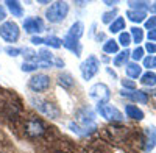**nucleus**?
Segmentation results:
<instances>
[{"mask_svg":"<svg viewBox=\"0 0 156 153\" xmlns=\"http://www.w3.org/2000/svg\"><path fill=\"white\" fill-rule=\"evenodd\" d=\"M117 19V9L114 8L112 11H106V12H103V14H101V22L103 23H112L114 20Z\"/></svg>","mask_w":156,"mask_h":153,"instance_id":"cd10ccee","label":"nucleus"},{"mask_svg":"<svg viewBox=\"0 0 156 153\" xmlns=\"http://www.w3.org/2000/svg\"><path fill=\"white\" fill-rule=\"evenodd\" d=\"M58 81H59V84L64 86V87H72V86L75 84V80H73V76H72L70 73H61V75L58 76Z\"/></svg>","mask_w":156,"mask_h":153,"instance_id":"b1692460","label":"nucleus"},{"mask_svg":"<svg viewBox=\"0 0 156 153\" xmlns=\"http://www.w3.org/2000/svg\"><path fill=\"white\" fill-rule=\"evenodd\" d=\"M145 145H144V150L147 153H150L154 147H156V126L154 125H150L145 128Z\"/></svg>","mask_w":156,"mask_h":153,"instance_id":"9b49d317","label":"nucleus"},{"mask_svg":"<svg viewBox=\"0 0 156 153\" xmlns=\"http://www.w3.org/2000/svg\"><path fill=\"white\" fill-rule=\"evenodd\" d=\"M125 72L128 75V78H140L142 75V66L139 64V62H128V64L125 66Z\"/></svg>","mask_w":156,"mask_h":153,"instance_id":"4468645a","label":"nucleus"},{"mask_svg":"<svg viewBox=\"0 0 156 153\" xmlns=\"http://www.w3.org/2000/svg\"><path fill=\"white\" fill-rule=\"evenodd\" d=\"M25 131H27L30 136H42L45 133V126L41 120L30 119L27 123H25Z\"/></svg>","mask_w":156,"mask_h":153,"instance_id":"1a4fd4ad","label":"nucleus"},{"mask_svg":"<svg viewBox=\"0 0 156 153\" xmlns=\"http://www.w3.org/2000/svg\"><path fill=\"white\" fill-rule=\"evenodd\" d=\"M61 41H62V45L67 50H70L72 53H75V56L81 55V42L78 39H72V37H69V36H64Z\"/></svg>","mask_w":156,"mask_h":153,"instance_id":"f8f14e48","label":"nucleus"},{"mask_svg":"<svg viewBox=\"0 0 156 153\" xmlns=\"http://www.w3.org/2000/svg\"><path fill=\"white\" fill-rule=\"evenodd\" d=\"M23 30L33 34V36H37L39 33H42L45 30V25H44V20L41 17H25L23 19V23H22Z\"/></svg>","mask_w":156,"mask_h":153,"instance_id":"6e6552de","label":"nucleus"},{"mask_svg":"<svg viewBox=\"0 0 156 153\" xmlns=\"http://www.w3.org/2000/svg\"><path fill=\"white\" fill-rule=\"evenodd\" d=\"M129 34H131L133 41H134L137 45L142 42V39H144V30L139 28V27H133V28H131V31H129Z\"/></svg>","mask_w":156,"mask_h":153,"instance_id":"bb28decb","label":"nucleus"},{"mask_svg":"<svg viewBox=\"0 0 156 153\" xmlns=\"http://www.w3.org/2000/svg\"><path fill=\"white\" fill-rule=\"evenodd\" d=\"M140 84H142V86H150V87H153V86L156 84V73L151 72V70L142 73V75H140Z\"/></svg>","mask_w":156,"mask_h":153,"instance_id":"aec40b11","label":"nucleus"},{"mask_svg":"<svg viewBox=\"0 0 156 153\" xmlns=\"http://www.w3.org/2000/svg\"><path fill=\"white\" fill-rule=\"evenodd\" d=\"M129 9H136V11H144L145 8L148 9L150 2H128Z\"/></svg>","mask_w":156,"mask_h":153,"instance_id":"c85d7f7f","label":"nucleus"},{"mask_svg":"<svg viewBox=\"0 0 156 153\" xmlns=\"http://www.w3.org/2000/svg\"><path fill=\"white\" fill-rule=\"evenodd\" d=\"M126 17L134 22V23H142L147 20V12L145 11H136V9H128L126 11Z\"/></svg>","mask_w":156,"mask_h":153,"instance_id":"a211bd4d","label":"nucleus"},{"mask_svg":"<svg viewBox=\"0 0 156 153\" xmlns=\"http://www.w3.org/2000/svg\"><path fill=\"white\" fill-rule=\"evenodd\" d=\"M97 111H98V114H100L103 119H106V120H109V122H122V120H123L122 111L117 109V108L112 106V105H108V103H105V105H97Z\"/></svg>","mask_w":156,"mask_h":153,"instance_id":"39448f33","label":"nucleus"},{"mask_svg":"<svg viewBox=\"0 0 156 153\" xmlns=\"http://www.w3.org/2000/svg\"><path fill=\"white\" fill-rule=\"evenodd\" d=\"M44 44L51 47V48H59L62 45V41L56 36H47V37H44Z\"/></svg>","mask_w":156,"mask_h":153,"instance_id":"393cba45","label":"nucleus"},{"mask_svg":"<svg viewBox=\"0 0 156 153\" xmlns=\"http://www.w3.org/2000/svg\"><path fill=\"white\" fill-rule=\"evenodd\" d=\"M5 5H6L8 11H9L14 17H22V16H23V8H22L20 2H17V0H6Z\"/></svg>","mask_w":156,"mask_h":153,"instance_id":"2eb2a0df","label":"nucleus"},{"mask_svg":"<svg viewBox=\"0 0 156 153\" xmlns=\"http://www.w3.org/2000/svg\"><path fill=\"white\" fill-rule=\"evenodd\" d=\"M22 72H33V70H36L37 69V64L36 62H25L23 61V64H22Z\"/></svg>","mask_w":156,"mask_h":153,"instance_id":"473e14b6","label":"nucleus"},{"mask_svg":"<svg viewBox=\"0 0 156 153\" xmlns=\"http://www.w3.org/2000/svg\"><path fill=\"white\" fill-rule=\"evenodd\" d=\"M122 86H123V89H126V91H134L136 89V83L133 80H129V78L122 80Z\"/></svg>","mask_w":156,"mask_h":153,"instance_id":"72a5a7b5","label":"nucleus"},{"mask_svg":"<svg viewBox=\"0 0 156 153\" xmlns=\"http://www.w3.org/2000/svg\"><path fill=\"white\" fill-rule=\"evenodd\" d=\"M31 44H33V45H41V44H44V37H41V36H31Z\"/></svg>","mask_w":156,"mask_h":153,"instance_id":"e433bc0d","label":"nucleus"},{"mask_svg":"<svg viewBox=\"0 0 156 153\" xmlns=\"http://www.w3.org/2000/svg\"><path fill=\"white\" fill-rule=\"evenodd\" d=\"M20 55L23 56L25 62H36V59H37V53L34 52L33 48H30V47L22 48V53Z\"/></svg>","mask_w":156,"mask_h":153,"instance_id":"5701e85b","label":"nucleus"},{"mask_svg":"<svg viewBox=\"0 0 156 153\" xmlns=\"http://www.w3.org/2000/svg\"><path fill=\"white\" fill-rule=\"evenodd\" d=\"M115 3H117V2H105L106 6H112V5H115Z\"/></svg>","mask_w":156,"mask_h":153,"instance_id":"c03bdc74","label":"nucleus"},{"mask_svg":"<svg viewBox=\"0 0 156 153\" xmlns=\"http://www.w3.org/2000/svg\"><path fill=\"white\" fill-rule=\"evenodd\" d=\"M126 27V22L123 17H117L111 25H109V31L111 33H122V30H125Z\"/></svg>","mask_w":156,"mask_h":153,"instance_id":"412c9836","label":"nucleus"},{"mask_svg":"<svg viewBox=\"0 0 156 153\" xmlns=\"http://www.w3.org/2000/svg\"><path fill=\"white\" fill-rule=\"evenodd\" d=\"M151 69H156V56H153V61H151Z\"/></svg>","mask_w":156,"mask_h":153,"instance_id":"37998d69","label":"nucleus"},{"mask_svg":"<svg viewBox=\"0 0 156 153\" xmlns=\"http://www.w3.org/2000/svg\"><path fill=\"white\" fill-rule=\"evenodd\" d=\"M103 52L105 53H119V42L114 41V39H108L105 44H103Z\"/></svg>","mask_w":156,"mask_h":153,"instance_id":"4be33fe9","label":"nucleus"},{"mask_svg":"<svg viewBox=\"0 0 156 153\" xmlns=\"http://www.w3.org/2000/svg\"><path fill=\"white\" fill-rule=\"evenodd\" d=\"M125 114L128 117H131L134 120H142L144 119V111L140 108H137L136 105H126L125 106Z\"/></svg>","mask_w":156,"mask_h":153,"instance_id":"6ab92c4d","label":"nucleus"},{"mask_svg":"<svg viewBox=\"0 0 156 153\" xmlns=\"http://www.w3.org/2000/svg\"><path fill=\"white\" fill-rule=\"evenodd\" d=\"M37 61H45V62H53V53L47 48H41L37 53Z\"/></svg>","mask_w":156,"mask_h":153,"instance_id":"a878e982","label":"nucleus"},{"mask_svg":"<svg viewBox=\"0 0 156 153\" xmlns=\"http://www.w3.org/2000/svg\"><path fill=\"white\" fill-rule=\"evenodd\" d=\"M83 34H84V23L81 20H76V22L72 23V27H70V30H69V33L66 36L72 37V39H78V41H80V37Z\"/></svg>","mask_w":156,"mask_h":153,"instance_id":"ddd939ff","label":"nucleus"},{"mask_svg":"<svg viewBox=\"0 0 156 153\" xmlns=\"http://www.w3.org/2000/svg\"><path fill=\"white\" fill-rule=\"evenodd\" d=\"M31 103L36 106V109H37L39 112H42L44 116H48L50 119H58V117H59V109H58L53 103H50V101L31 98Z\"/></svg>","mask_w":156,"mask_h":153,"instance_id":"0eeeda50","label":"nucleus"},{"mask_svg":"<svg viewBox=\"0 0 156 153\" xmlns=\"http://www.w3.org/2000/svg\"><path fill=\"white\" fill-rule=\"evenodd\" d=\"M20 36V30L19 25L12 20H5L0 25V37L5 42H16Z\"/></svg>","mask_w":156,"mask_h":153,"instance_id":"f03ea898","label":"nucleus"},{"mask_svg":"<svg viewBox=\"0 0 156 153\" xmlns=\"http://www.w3.org/2000/svg\"><path fill=\"white\" fill-rule=\"evenodd\" d=\"M69 128L73 131V133H76V134H80V136H87V134H90L94 130H95V125H84V126H80L78 123H73V122H70L69 123Z\"/></svg>","mask_w":156,"mask_h":153,"instance_id":"f3484780","label":"nucleus"},{"mask_svg":"<svg viewBox=\"0 0 156 153\" xmlns=\"http://www.w3.org/2000/svg\"><path fill=\"white\" fill-rule=\"evenodd\" d=\"M147 37H148V42H154L156 41V28L154 30H150L148 34H147Z\"/></svg>","mask_w":156,"mask_h":153,"instance_id":"4c0bfd02","label":"nucleus"},{"mask_svg":"<svg viewBox=\"0 0 156 153\" xmlns=\"http://www.w3.org/2000/svg\"><path fill=\"white\" fill-rule=\"evenodd\" d=\"M69 14V3L67 2H55L45 9V19L50 23H61Z\"/></svg>","mask_w":156,"mask_h":153,"instance_id":"f257e3e1","label":"nucleus"},{"mask_svg":"<svg viewBox=\"0 0 156 153\" xmlns=\"http://www.w3.org/2000/svg\"><path fill=\"white\" fill-rule=\"evenodd\" d=\"M144 23H145V28H147L148 31H150V30H154V28H156V14L151 16V17H148Z\"/></svg>","mask_w":156,"mask_h":153,"instance_id":"f704fd0d","label":"nucleus"},{"mask_svg":"<svg viewBox=\"0 0 156 153\" xmlns=\"http://www.w3.org/2000/svg\"><path fill=\"white\" fill-rule=\"evenodd\" d=\"M120 95L122 97H126V98H131L133 101H137V103H140V105H145L147 101H148V95H147V92H144V91H126V89H123V91L120 92Z\"/></svg>","mask_w":156,"mask_h":153,"instance_id":"9d476101","label":"nucleus"},{"mask_svg":"<svg viewBox=\"0 0 156 153\" xmlns=\"http://www.w3.org/2000/svg\"><path fill=\"white\" fill-rule=\"evenodd\" d=\"M89 97L97 101V105H105L111 97V89L105 83H95L89 87Z\"/></svg>","mask_w":156,"mask_h":153,"instance_id":"7ed1b4c3","label":"nucleus"},{"mask_svg":"<svg viewBox=\"0 0 156 153\" xmlns=\"http://www.w3.org/2000/svg\"><path fill=\"white\" fill-rule=\"evenodd\" d=\"M144 50H147L150 55H153V53H156V44H154V42H147Z\"/></svg>","mask_w":156,"mask_h":153,"instance_id":"c9c22d12","label":"nucleus"},{"mask_svg":"<svg viewBox=\"0 0 156 153\" xmlns=\"http://www.w3.org/2000/svg\"><path fill=\"white\" fill-rule=\"evenodd\" d=\"M5 52H6V55L8 56H19L20 53H22V48H19V47H12V45H8V47H5Z\"/></svg>","mask_w":156,"mask_h":153,"instance_id":"2f4dec72","label":"nucleus"},{"mask_svg":"<svg viewBox=\"0 0 156 153\" xmlns=\"http://www.w3.org/2000/svg\"><path fill=\"white\" fill-rule=\"evenodd\" d=\"M28 87L33 92H44L50 87V76L45 73H37L33 75L28 80Z\"/></svg>","mask_w":156,"mask_h":153,"instance_id":"423d86ee","label":"nucleus"},{"mask_svg":"<svg viewBox=\"0 0 156 153\" xmlns=\"http://www.w3.org/2000/svg\"><path fill=\"white\" fill-rule=\"evenodd\" d=\"M144 47H140V45H137L133 52H131V58H133V61L134 62H139L140 59H144Z\"/></svg>","mask_w":156,"mask_h":153,"instance_id":"c756f323","label":"nucleus"},{"mask_svg":"<svg viewBox=\"0 0 156 153\" xmlns=\"http://www.w3.org/2000/svg\"><path fill=\"white\" fill-rule=\"evenodd\" d=\"M151 61H153V56H145L144 58V67L150 69L151 67Z\"/></svg>","mask_w":156,"mask_h":153,"instance_id":"ea45409f","label":"nucleus"},{"mask_svg":"<svg viewBox=\"0 0 156 153\" xmlns=\"http://www.w3.org/2000/svg\"><path fill=\"white\" fill-rule=\"evenodd\" d=\"M117 42H119L120 45H123V47L126 48L129 44H131V34H129V33H125V31H122V33L119 34V41H117Z\"/></svg>","mask_w":156,"mask_h":153,"instance_id":"7c9ffc66","label":"nucleus"},{"mask_svg":"<svg viewBox=\"0 0 156 153\" xmlns=\"http://www.w3.org/2000/svg\"><path fill=\"white\" fill-rule=\"evenodd\" d=\"M98 69H100V61L94 55L87 56L80 64V72H81V76H83L84 80L94 78V76L97 75V72H98Z\"/></svg>","mask_w":156,"mask_h":153,"instance_id":"20e7f679","label":"nucleus"},{"mask_svg":"<svg viewBox=\"0 0 156 153\" xmlns=\"http://www.w3.org/2000/svg\"><path fill=\"white\" fill-rule=\"evenodd\" d=\"M55 66H56V67H59V69H61V67H64V61H62V59H59V58H56V59H55Z\"/></svg>","mask_w":156,"mask_h":153,"instance_id":"a19ab883","label":"nucleus"},{"mask_svg":"<svg viewBox=\"0 0 156 153\" xmlns=\"http://www.w3.org/2000/svg\"><path fill=\"white\" fill-rule=\"evenodd\" d=\"M148 9H150L151 12H156V3H150V6H148Z\"/></svg>","mask_w":156,"mask_h":153,"instance_id":"79ce46f5","label":"nucleus"},{"mask_svg":"<svg viewBox=\"0 0 156 153\" xmlns=\"http://www.w3.org/2000/svg\"><path fill=\"white\" fill-rule=\"evenodd\" d=\"M5 19H6V9L2 6V5H0V22H5Z\"/></svg>","mask_w":156,"mask_h":153,"instance_id":"58836bf2","label":"nucleus"},{"mask_svg":"<svg viewBox=\"0 0 156 153\" xmlns=\"http://www.w3.org/2000/svg\"><path fill=\"white\" fill-rule=\"evenodd\" d=\"M131 58V52H129L128 48H125V50H122V52H119L115 55V58L112 59V62H114V66L115 67H122V66H126L128 64V59Z\"/></svg>","mask_w":156,"mask_h":153,"instance_id":"dca6fc26","label":"nucleus"}]
</instances>
